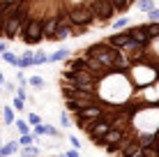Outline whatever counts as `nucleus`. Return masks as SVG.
<instances>
[{
	"instance_id": "18",
	"label": "nucleus",
	"mask_w": 159,
	"mask_h": 157,
	"mask_svg": "<svg viewBox=\"0 0 159 157\" xmlns=\"http://www.w3.org/2000/svg\"><path fill=\"white\" fill-rule=\"evenodd\" d=\"M69 143H72V148L81 150V139H76V136H69Z\"/></svg>"
},
{
	"instance_id": "20",
	"label": "nucleus",
	"mask_w": 159,
	"mask_h": 157,
	"mask_svg": "<svg viewBox=\"0 0 159 157\" xmlns=\"http://www.w3.org/2000/svg\"><path fill=\"white\" fill-rule=\"evenodd\" d=\"M16 97H21V99H28V95H25V85L16 88Z\"/></svg>"
},
{
	"instance_id": "7",
	"label": "nucleus",
	"mask_w": 159,
	"mask_h": 157,
	"mask_svg": "<svg viewBox=\"0 0 159 157\" xmlns=\"http://www.w3.org/2000/svg\"><path fill=\"white\" fill-rule=\"evenodd\" d=\"M136 7L141 9V12H150V9H155V0H139V2H136Z\"/></svg>"
},
{
	"instance_id": "23",
	"label": "nucleus",
	"mask_w": 159,
	"mask_h": 157,
	"mask_svg": "<svg viewBox=\"0 0 159 157\" xmlns=\"http://www.w3.org/2000/svg\"><path fill=\"white\" fill-rule=\"evenodd\" d=\"M0 83H5V74L2 72H0Z\"/></svg>"
},
{
	"instance_id": "21",
	"label": "nucleus",
	"mask_w": 159,
	"mask_h": 157,
	"mask_svg": "<svg viewBox=\"0 0 159 157\" xmlns=\"http://www.w3.org/2000/svg\"><path fill=\"white\" fill-rule=\"evenodd\" d=\"M65 155H67V157H79V150H76V148H69Z\"/></svg>"
},
{
	"instance_id": "14",
	"label": "nucleus",
	"mask_w": 159,
	"mask_h": 157,
	"mask_svg": "<svg viewBox=\"0 0 159 157\" xmlns=\"http://www.w3.org/2000/svg\"><path fill=\"white\" fill-rule=\"evenodd\" d=\"M28 85H32V88H44V79L42 76H30Z\"/></svg>"
},
{
	"instance_id": "1",
	"label": "nucleus",
	"mask_w": 159,
	"mask_h": 157,
	"mask_svg": "<svg viewBox=\"0 0 159 157\" xmlns=\"http://www.w3.org/2000/svg\"><path fill=\"white\" fill-rule=\"evenodd\" d=\"M58 83L65 111L92 145L111 157H159V21L76 51Z\"/></svg>"
},
{
	"instance_id": "6",
	"label": "nucleus",
	"mask_w": 159,
	"mask_h": 157,
	"mask_svg": "<svg viewBox=\"0 0 159 157\" xmlns=\"http://www.w3.org/2000/svg\"><path fill=\"white\" fill-rule=\"evenodd\" d=\"M19 150V143H7V145H0V157H7V155H14Z\"/></svg>"
},
{
	"instance_id": "11",
	"label": "nucleus",
	"mask_w": 159,
	"mask_h": 157,
	"mask_svg": "<svg viewBox=\"0 0 159 157\" xmlns=\"http://www.w3.org/2000/svg\"><path fill=\"white\" fill-rule=\"evenodd\" d=\"M16 129H19L21 134H32L30 132V122H25V120H16Z\"/></svg>"
},
{
	"instance_id": "3",
	"label": "nucleus",
	"mask_w": 159,
	"mask_h": 157,
	"mask_svg": "<svg viewBox=\"0 0 159 157\" xmlns=\"http://www.w3.org/2000/svg\"><path fill=\"white\" fill-rule=\"evenodd\" d=\"M23 67H35V53L32 51H25L19 56V69H23Z\"/></svg>"
},
{
	"instance_id": "5",
	"label": "nucleus",
	"mask_w": 159,
	"mask_h": 157,
	"mask_svg": "<svg viewBox=\"0 0 159 157\" xmlns=\"http://www.w3.org/2000/svg\"><path fill=\"white\" fill-rule=\"evenodd\" d=\"M69 58V51H65V48H58V51H53L51 56H48V62H58V60H67Z\"/></svg>"
},
{
	"instance_id": "2",
	"label": "nucleus",
	"mask_w": 159,
	"mask_h": 157,
	"mask_svg": "<svg viewBox=\"0 0 159 157\" xmlns=\"http://www.w3.org/2000/svg\"><path fill=\"white\" fill-rule=\"evenodd\" d=\"M139 0H0V39L25 46L83 37L127 16Z\"/></svg>"
},
{
	"instance_id": "8",
	"label": "nucleus",
	"mask_w": 159,
	"mask_h": 157,
	"mask_svg": "<svg viewBox=\"0 0 159 157\" xmlns=\"http://www.w3.org/2000/svg\"><path fill=\"white\" fill-rule=\"evenodd\" d=\"M0 58H2L5 62H9V65H14V67H19V58H16L12 51H5L2 56H0Z\"/></svg>"
},
{
	"instance_id": "10",
	"label": "nucleus",
	"mask_w": 159,
	"mask_h": 157,
	"mask_svg": "<svg viewBox=\"0 0 159 157\" xmlns=\"http://www.w3.org/2000/svg\"><path fill=\"white\" fill-rule=\"evenodd\" d=\"M46 62H48V56H46V53H44L42 48H39V51H35V65H46Z\"/></svg>"
},
{
	"instance_id": "16",
	"label": "nucleus",
	"mask_w": 159,
	"mask_h": 157,
	"mask_svg": "<svg viewBox=\"0 0 159 157\" xmlns=\"http://www.w3.org/2000/svg\"><path fill=\"white\" fill-rule=\"evenodd\" d=\"M28 122H30L32 127H37V125H42V118L37 116V113H30V116H28Z\"/></svg>"
},
{
	"instance_id": "15",
	"label": "nucleus",
	"mask_w": 159,
	"mask_h": 157,
	"mask_svg": "<svg viewBox=\"0 0 159 157\" xmlns=\"http://www.w3.org/2000/svg\"><path fill=\"white\" fill-rule=\"evenodd\" d=\"M148 21H152V23H157V21H159V7H155V9L148 12Z\"/></svg>"
},
{
	"instance_id": "12",
	"label": "nucleus",
	"mask_w": 159,
	"mask_h": 157,
	"mask_svg": "<svg viewBox=\"0 0 159 157\" xmlns=\"http://www.w3.org/2000/svg\"><path fill=\"white\" fill-rule=\"evenodd\" d=\"M32 139H35V134H21L19 143L23 145V148H28V145H32Z\"/></svg>"
},
{
	"instance_id": "22",
	"label": "nucleus",
	"mask_w": 159,
	"mask_h": 157,
	"mask_svg": "<svg viewBox=\"0 0 159 157\" xmlns=\"http://www.w3.org/2000/svg\"><path fill=\"white\" fill-rule=\"evenodd\" d=\"M5 51H7V44H5V39H0V56H2Z\"/></svg>"
},
{
	"instance_id": "4",
	"label": "nucleus",
	"mask_w": 159,
	"mask_h": 157,
	"mask_svg": "<svg viewBox=\"0 0 159 157\" xmlns=\"http://www.w3.org/2000/svg\"><path fill=\"white\" fill-rule=\"evenodd\" d=\"M16 118H14V109L12 106H2V125H14Z\"/></svg>"
},
{
	"instance_id": "13",
	"label": "nucleus",
	"mask_w": 159,
	"mask_h": 157,
	"mask_svg": "<svg viewBox=\"0 0 159 157\" xmlns=\"http://www.w3.org/2000/svg\"><path fill=\"white\" fill-rule=\"evenodd\" d=\"M60 125H62V127H72V125H74V120H72V116H69V113H67V111H65V113H62V116H60Z\"/></svg>"
},
{
	"instance_id": "17",
	"label": "nucleus",
	"mask_w": 159,
	"mask_h": 157,
	"mask_svg": "<svg viewBox=\"0 0 159 157\" xmlns=\"http://www.w3.org/2000/svg\"><path fill=\"white\" fill-rule=\"evenodd\" d=\"M25 106V99H21V97H14V111H23Z\"/></svg>"
},
{
	"instance_id": "19",
	"label": "nucleus",
	"mask_w": 159,
	"mask_h": 157,
	"mask_svg": "<svg viewBox=\"0 0 159 157\" xmlns=\"http://www.w3.org/2000/svg\"><path fill=\"white\" fill-rule=\"evenodd\" d=\"M23 155H25V157H32V155H37V148L28 145V148H23Z\"/></svg>"
},
{
	"instance_id": "9",
	"label": "nucleus",
	"mask_w": 159,
	"mask_h": 157,
	"mask_svg": "<svg viewBox=\"0 0 159 157\" xmlns=\"http://www.w3.org/2000/svg\"><path fill=\"white\" fill-rule=\"evenodd\" d=\"M111 25H113V28H129V19H127V16H118Z\"/></svg>"
}]
</instances>
